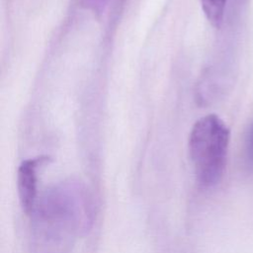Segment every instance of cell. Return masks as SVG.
Listing matches in <instances>:
<instances>
[{
    "label": "cell",
    "instance_id": "2",
    "mask_svg": "<svg viewBox=\"0 0 253 253\" xmlns=\"http://www.w3.org/2000/svg\"><path fill=\"white\" fill-rule=\"evenodd\" d=\"M230 132L225 123L211 114L199 119L189 135V154L201 186L211 188L221 180Z\"/></svg>",
    "mask_w": 253,
    "mask_h": 253
},
{
    "label": "cell",
    "instance_id": "1",
    "mask_svg": "<svg viewBox=\"0 0 253 253\" xmlns=\"http://www.w3.org/2000/svg\"><path fill=\"white\" fill-rule=\"evenodd\" d=\"M31 216L34 253H70L92 226V197L81 182L62 181L42 193Z\"/></svg>",
    "mask_w": 253,
    "mask_h": 253
},
{
    "label": "cell",
    "instance_id": "4",
    "mask_svg": "<svg viewBox=\"0 0 253 253\" xmlns=\"http://www.w3.org/2000/svg\"><path fill=\"white\" fill-rule=\"evenodd\" d=\"M208 21L215 28L222 24L226 0H200Z\"/></svg>",
    "mask_w": 253,
    "mask_h": 253
},
{
    "label": "cell",
    "instance_id": "5",
    "mask_svg": "<svg viewBox=\"0 0 253 253\" xmlns=\"http://www.w3.org/2000/svg\"><path fill=\"white\" fill-rule=\"evenodd\" d=\"M245 153H246V159L249 164L253 165V124L250 127L247 141H246V147H245Z\"/></svg>",
    "mask_w": 253,
    "mask_h": 253
},
{
    "label": "cell",
    "instance_id": "3",
    "mask_svg": "<svg viewBox=\"0 0 253 253\" xmlns=\"http://www.w3.org/2000/svg\"><path fill=\"white\" fill-rule=\"evenodd\" d=\"M48 158L40 156L24 160L17 172V189L20 205L25 213L31 214L38 201L39 171Z\"/></svg>",
    "mask_w": 253,
    "mask_h": 253
}]
</instances>
